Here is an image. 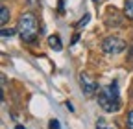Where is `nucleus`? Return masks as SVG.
Segmentation results:
<instances>
[{
  "label": "nucleus",
  "instance_id": "7",
  "mask_svg": "<svg viewBox=\"0 0 133 129\" xmlns=\"http://www.w3.org/2000/svg\"><path fill=\"white\" fill-rule=\"evenodd\" d=\"M9 20V9L6 6H0V22H2V26H6Z\"/></svg>",
  "mask_w": 133,
  "mask_h": 129
},
{
  "label": "nucleus",
  "instance_id": "12",
  "mask_svg": "<svg viewBox=\"0 0 133 129\" xmlns=\"http://www.w3.org/2000/svg\"><path fill=\"white\" fill-rule=\"evenodd\" d=\"M65 105H66V109H69V111H70V112H74V107H72V103H70V102H66V103H65Z\"/></svg>",
  "mask_w": 133,
  "mask_h": 129
},
{
  "label": "nucleus",
  "instance_id": "4",
  "mask_svg": "<svg viewBox=\"0 0 133 129\" xmlns=\"http://www.w3.org/2000/svg\"><path fill=\"white\" fill-rule=\"evenodd\" d=\"M79 85H81L83 94H87V96H92V94H96V90H100L96 79H94L91 74H85V72L79 74Z\"/></svg>",
  "mask_w": 133,
  "mask_h": 129
},
{
  "label": "nucleus",
  "instance_id": "5",
  "mask_svg": "<svg viewBox=\"0 0 133 129\" xmlns=\"http://www.w3.org/2000/svg\"><path fill=\"white\" fill-rule=\"evenodd\" d=\"M48 44H50V48H52V50H56V52L63 50V42H61L59 35H50V37H48Z\"/></svg>",
  "mask_w": 133,
  "mask_h": 129
},
{
  "label": "nucleus",
  "instance_id": "1",
  "mask_svg": "<svg viewBox=\"0 0 133 129\" xmlns=\"http://www.w3.org/2000/svg\"><path fill=\"white\" fill-rule=\"evenodd\" d=\"M98 103L107 112H116L120 111L122 102H120V92H118V83L113 81L107 87H102L98 90Z\"/></svg>",
  "mask_w": 133,
  "mask_h": 129
},
{
  "label": "nucleus",
  "instance_id": "3",
  "mask_svg": "<svg viewBox=\"0 0 133 129\" xmlns=\"http://www.w3.org/2000/svg\"><path fill=\"white\" fill-rule=\"evenodd\" d=\"M126 48V42L118 37H107L102 41V50L105 54H120Z\"/></svg>",
  "mask_w": 133,
  "mask_h": 129
},
{
  "label": "nucleus",
  "instance_id": "10",
  "mask_svg": "<svg viewBox=\"0 0 133 129\" xmlns=\"http://www.w3.org/2000/svg\"><path fill=\"white\" fill-rule=\"evenodd\" d=\"M13 33H15V30H11V28H9V30H8V28H2V37H11Z\"/></svg>",
  "mask_w": 133,
  "mask_h": 129
},
{
  "label": "nucleus",
  "instance_id": "2",
  "mask_svg": "<svg viewBox=\"0 0 133 129\" xmlns=\"http://www.w3.org/2000/svg\"><path fill=\"white\" fill-rule=\"evenodd\" d=\"M19 35L24 42H33L39 35V28H37V19L33 13H22L19 19Z\"/></svg>",
  "mask_w": 133,
  "mask_h": 129
},
{
  "label": "nucleus",
  "instance_id": "6",
  "mask_svg": "<svg viewBox=\"0 0 133 129\" xmlns=\"http://www.w3.org/2000/svg\"><path fill=\"white\" fill-rule=\"evenodd\" d=\"M124 13L129 20H133V0H126L124 2Z\"/></svg>",
  "mask_w": 133,
  "mask_h": 129
},
{
  "label": "nucleus",
  "instance_id": "16",
  "mask_svg": "<svg viewBox=\"0 0 133 129\" xmlns=\"http://www.w3.org/2000/svg\"><path fill=\"white\" fill-rule=\"evenodd\" d=\"M92 2H94V4H98V2H102V0H92Z\"/></svg>",
  "mask_w": 133,
  "mask_h": 129
},
{
  "label": "nucleus",
  "instance_id": "11",
  "mask_svg": "<svg viewBox=\"0 0 133 129\" xmlns=\"http://www.w3.org/2000/svg\"><path fill=\"white\" fill-rule=\"evenodd\" d=\"M50 129H61L57 120H50Z\"/></svg>",
  "mask_w": 133,
  "mask_h": 129
},
{
  "label": "nucleus",
  "instance_id": "13",
  "mask_svg": "<svg viewBox=\"0 0 133 129\" xmlns=\"http://www.w3.org/2000/svg\"><path fill=\"white\" fill-rule=\"evenodd\" d=\"M30 4L31 6H37V0H30Z\"/></svg>",
  "mask_w": 133,
  "mask_h": 129
},
{
  "label": "nucleus",
  "instance_id": "14",
  "mask_svg": "<svg viewBox=\"0 0 133 129\" xmlns=\"http://www.w3.org/2000/svg\"><path fill=\"white\" fill-rule=\"evenodd\" d=\"M96 129H107V127H104V125H102V122H100V127H96Z\"/></svg>",
  "mask_w": 133,
  "mask_h": 129
},
{
  "label": "nucleus",
  "instance_id": "15",
  "mask_svg": "<svg viewBox=\"0 0 133 129\" xmlns=\"http://www.w3.org/2000/svg\"><path fill=\"white\" fill-rule=\"evenodd\" d=\"M17 129H26V127H22V125H17Z\"/></svg>",
  "mask_w": 133,
  "mask_h": 129
},
{
  "label": "nucleus",
  "instance_id": "8",
  "mask_svg": "<svg viewBox=\"0 0 133 129\" xmlns=\"http://www.w3.org/2000/svg\"><path fill=\"white\" fill-rule=\"evenodd\" d=\"M89 20H91V15H89V13H87V15H83V17L79 19V22H78V30L85 28V26L89 24Z\"/></svg>",
  "mask_w": 133,
  "mask_h": 129
},
{
  "label": "nucleus",
  "instance_id": "9",
  "mask_svg": "<svg viewBox=\"0 0 133 129\" xmlns=\"http://www.w3.org/2000/svg\"><path fill=\"white\" fill-rule=\"evenodd\" d=\"M126 122H128V129H133V111L128 112V120Z\"/></svg>",
  "mask_w": 133,
  "mask_h": 129
}]
</instances>
